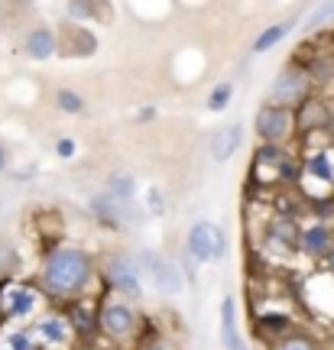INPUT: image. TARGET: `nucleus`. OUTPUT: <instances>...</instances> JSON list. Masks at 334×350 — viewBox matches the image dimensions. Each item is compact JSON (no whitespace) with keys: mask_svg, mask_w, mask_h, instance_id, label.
I'll use <instances>...</instances> for the list:
<instances>
[{"mask_svg":"<svg viewBox=\"0 0 334 350\" xmlns=\"http://www.w3.org/2000/svg\"><path fill=\"white\" fill-rule=\"evenodd\" d=\"M98 275H101V266L91 253L81 250V247H72V243H59L39 262L36 286L42 288L46 299L81 301L91 295Z\"/></svg>","mask_w":334,"mask_h":350,"instance_id":"nucleus-1","label":"nucleus"},{"mask_svg":"<svg viewBox=\"0 0 334 350\" xmlns=\"http://www.w3.org/2000/svg\"><path fill=\"white\" fill-rule=\"evenodd\" d=\"M98 331L114 350H133L146 334V318L133 301L104 292L98 299Z\"/></svg>","mask_w":334,"mask_h":350,"instance_id":"nucleus-2","label":"nucleus"},{"mask_svg":"<svg viewBox=\"0 0 334 350\" xmlns=\"http://www.w3.org/2000/svg\"><path fill=\"white\" fill-rule=\"evenodd\" d=\"M305 201L334 198V143L328 146H305L302 150V182Z\"/></svg>","mask_w":334,"mask_h":350,"instance_id":"nucleus-3","label":"nucleus"},{"mask_svg":"<svg viewBox=\"0 0 334 350\" xmlns=\"http://www.w3.org/2000/svg\"><path fill=\"white\" fill-rule=\"evenodd\" d=\"M136 262H140L143 282H149L156 295H162V299H179V295L185 292L188 279H185V273H182V266L175 260H169L166 253L140 250L136 253Z\"/></svg>","mask_w":334,"mask_h":350,"instance_id":"nucleus-4","label":"nucleus"},{"mask_svg":"<svg viewBox=\"0 0 334 350\" xmlns=\"http://www.w3.org/2000/svg\"><path fill=\"white\" fill-rule=\"evenodd\" d=\"M101 279H104L107 292H114V295H120L127 301H140L143 292H146L143 273H140V262H136L133 253H107L101 260Z\"/></svg>","mask_w":334,"mask_h":350,"instance_id":"nucleus-5","label":"nucleus"},{"mask_svg":"<svg viewBox=\"0 0 334 350\" xmlns=\"http://www.w3.org/2000/svg\"><path fill=\"white\" fill-rule=\"evenodd\" d=\"M42 288L36 282H0V305H3V325H33L42 308Z\"/></svg>","mask_w":334,"mask_h":350,"instance_id":"nucleus-6","label":"nucleus"},{"mask_svg":"<svg viewBox=\"0 0 334 350\" xmlns=\"http://www.w3.org/2000/svg\"><path fill=\"white\" fill-rule=\"evenodd\" d=\"M253 133H257V143H270V146H289V143L298 137L296 111H289V107H279V104L263 100L260 107H257V113H253Z\"/></svg>","mask_w":334,"mask_h":350,"instance_id":"nucleus-7","label":"nucleus"},{"mask_svg":"<svg viewBox=\"0 0 334 350\" xmlns=\"http://www.w3.org/2000/svg\"><path fill=\"white\" fill-rule=\"evenodd\" d=\"M309 98H315V85H311L309 68L298 62L283 65L279 75L272 78L270 94H266L270 104H279V107H289V111H298Z\"/></svg>","mask_w":334,"mask_h":350,"instance_id":"nucleus-8","label":"nucleus"},{"mask_svg":"<svg viewBox=\"0 0 334 350\" xmlns=\"http://www.w3.org/2000/svg\"><path fill=\"white\" fill-rule=\"evenodd\" d=\"M182 250L192 253L201 266L224 262L227 260V250H231V237H227V230H224L221 224H214V221H195V224L188 227Z\"/></svg>","mask_w":334,"mask_h":350,"instance_id":"nucleus-9","label":"nucleus"},{"mask_svg":"<svg viewBox=\"0 0 334 350\" xmlns=\"http://www.w3.org/2000/svg\"><path fill=\"white\" fill-rule=\"evenodd\" d=\"M298 230H302V221H298V217L272 214L270 221L263 224L260 253L263 256H272V260H292L298 253Z\"/></svg>","mask_w":334,"mask_h":350,"instance_id":"nucleus-10","label":"nucleus"},{"mask_svg":"<svg viewBox=\"0 0 334 350\" xmlns=\"http://www.w3.org/2000/svg\"><path fill=\"white\" fill-rule=\"evenodd\" d=\"M334 250V224H324V221H305L302 230H298V256L311 266H324L328 253Z\"/></svg>","mask_w":334,"mask_h":350,"instance_id":"nucleus-11","label":"nucleus"},{"mask_svg":"<svg viewBox=\"0 0 334 350\" xmlns=\"http://www.w3.org/2000/svg\"><path fill=\"white\" fill-rule=\"evenodd\" d=\"M33 331H36L42 350H72L75 340H78V334H75V327L65 312L39 314L36 321H33Z\"/></svg>","mask_w":334,"mask_h":350,"instance_id":"nucleus-12","label":"nucleus"},{"mask_svg":"<svg viewBox=\"0 0 334 350\" xmlns=\"http://www.w3.org/2000/svg\"><path fill=\"white\" fill-rule=\"evenodd\" d=\"M253 331H257V338H263L266 344H276V340L289 338V334H296V318L289 308H257V318H253Z\"/></svg>","mask_w":334,"mask_h":350,"instance_id":"nucleus-13","label":"nucleus"},{"mask_svg":"<svg viewBox=\"0 0 334 350\" xmlns=\"http://www.w3.org/2000/svg\"><path fill=\"white\" fill-rule=\"evenodd\" d=\"M240 143H244V124H240V120H231V124L211 130V137H208L211 159H214V163H231L234 152L240 150Z\"/></svg>","mask_w":334,"mask_h":350,"instance_id":"nucleus-14","label":"nucleus"},{"mask_svg":"<svg viewBox=\"0 0 334 350\" xmlns=\"http://www.w3.org/2000/svg\"><path fill=\"white\" fill-rule=\"evenodd\" d=\"M59 42H62V39H59V33H55L52 26H33L23 36V55L29 62H49L52 55L62 49Z\"/></svg>","mask_w":334,"mask_h":350,"instance_id":"nucleus-15","label":"nucleus"},{"mask_svg":"<svg viewBox=\"0 0 334 350\" xmlns=\"http://www.w3.org/2000/svg\"><path fill=\"white\" fill-rule=\"evenodd\" d=\"M218 312H221V347L224 350H250L247 344H244V334H240V312H237L234 295H224Z\"/></svg>","mask_w":334,"mask_h":350,"instance_id":"nucleus-16","label":"nucleus"},{"mask_svg":"<svg viewBox=\"0 0 334 350\" xmlns=\"http://www.w3.org/2000/svg\"><path fill=\"white\" fill-rule=\"evenodd\" d=\"M298 26V16H289V20H276V23L263 26L260 33H257V39H253V46H250V52L253 55H266V52H272L279 42H285V39L296 33Z\"/></svg>","mask_w":334,"mask_h":350,"instance_id":"nucleus-17","label":"nucleus"},{"mask_svg":"<svg viewBox=\"0 0 334 350\" xmlns=\"http://www.w3.org/2000/svg\"><path fill=\"white\" fill-rule=\"evenodd\" d=\"M65 314H68V321H72L78 340L91 338V334H101V331H98V301L81 299V301H75L72 312H65Z\"/></svg>","mask_w":334,"mask_h":350,"instance_id":"nucleus-18","label":"nucleus"},{"mask_svg":"<svg viewBox=\"0 0 334 350\" xmlns=\"http://www.w3.org/2000/svg\"><path fill=\"white\" fill-rule=\"evenodd\" d=\"M0 350H42L33 325H3L0 327Z\"/></svg>","mask_w":334,"mask_h":350,"instance_id":"nucleus-19","label":"nucleus"},{"mask_svg":"<svg viewBox=\"0 0 334 350\" xmlns=\"http://www.w3.org/2000/svg\"><path fill=\"white\" fill-rule=\"evenodd\" d=\"M104 191H107L111 198H117L120 204H133L140 185H136V175L133 172H111V175H107V185H104Z\"/></svg>","mask_w":334,"mask_h":350,"instance_id":"nucleus-20","label":"nucleus"},{"mask_svg":"<svg viewBox=\"0 0 334 350\" xmlns=\"http://www.w3.org/2000/svg\"><path fill=\"white\" fill-rule=\"evenodd\" d=\"M52 104H55V111L68 113V117H81V113L88 111L85 94H81V91H75V88H55Z\"/></svg>","mask_w":334,"mask_h":350,"instance_id":"nucleus-21","label":"nucleus"},{"mask_svg":"<svg viewBox=\"0 0 334 350\" xmlns=\"http://www.w3.org/2000/svg\"><path fill=\"white\" fill-rule=\"evenodd\" d=\"M234 94H237V85H234V81H218V85L208 91V98H205V107H208L211 113H224L227 107H231Z\"/></svg>","mask_w":334,"mask_h":350,"instance_id":"nucleus-22","label":"nucleus"},{"mask_svg":"<svg viewBox=\"0 0 334 350\" xmlns=\"http://www.w3.org/2000/svg\"><path fill=\"white\" fill-rule=\"evenodd\" d=\"M331 26H334V3H322V7H315V10L309 13L302 33L311 36V33H322V29H331Z\"/></svg>","mask_w":334,"mask_h":350,"instance_id":"nucleus-23","label":"nucleus"},{"mask_svg":"<svg viewBox=\"0 0 334 350\" xmlns=\"http://www.w3.org/2000/svg\"><path fill=\"white\" fill-rule=\"evenodd\" d=\"M143 211H146V217H162L169 211V198H166V191L159 185H146V191H143Z\"/></svg>","mask_w":334,"mask_h":350,"instance_id":"nucleus-24","label":"nucleus"},{"mask_svg":"<svg viewBox=\"0 0 334 350\" xmlns=\"http://www.w3.org/2000/svg\"><path fill=\"white\" fill-rule=\"evenodd\" d=\"M266 350H322V344L311 338V334H305V331H296V334L276 340V344H272V347H266Z\"/></svg>","mask_w":334,"mask_h":350,"instance_id":"nucleus-25","label":"nucleus"},{"mask_svg":"<svg viewBox=\"0 0 334 350\" xmlns=\"http://www.w3.org/2000/svg\"><path fill=\"white\" fill-rule=\"evenodd\" d=\"M133 350H175V347L162 338V334H149V331H146V334H143V340H140Z\"/></svg>","mask_w":334,"mask_h":350,"instance_id":"nucleus-26","label":"nucleus"},{"mask_svg":"<svg viewBox=\"0 0 334 350\" xmlns=\"http://www.w3.org/2000/svg\"><path fill=\"white\" fill-rule=\"evenodd\" d=\"M75 152H78V143H75L72 137H59V139H55V156H59L62 163L75 159Z\"/></svg>","mask_w":334,"mask_h":350,"instance_id":"nucleus-27","label":"nucleus"},{"mask_svg":"<svg viewBox=\"0 0 334 350\" xmlns=\"http://www.w3.org/2000/svg\"><path fill=\"white\" fill-rule=\"evenodd\" d=\"M10 169V152H7V146L0 143V172H7Z\"/></svg>","mask_w":334,"mask_h":350,"instance_id":"nucleus-28","label":"nucleus"},{"mask_svg":"<svg viewBox=\"0 0 334 350\" xmlns=\"http://www.w3.org/2000/svg\"><path fill=\"white\" fill-rule=\"evenodd\" d=\"M322 269H324V273H328V275H331V279H334V250L328 253V260H324V266H322Z\"/></svg>","mask_w":334,"mask_h":350,"instance_id":"nucleus-29","label":"nucleus"},{"mask_svg":"<svg viewBox=\"0 0 334 350\" xmlns=\"http://www.w3.org/2000/svg\"><path fill=\"white\" fill-rule=\"evenodd\" d=\"M0 327H3V305H0Z\"/></svg>","mask_w":334,"mask_h":350,"instance_id":"nucleus-30","label":"nucleus"}]
</instances>
